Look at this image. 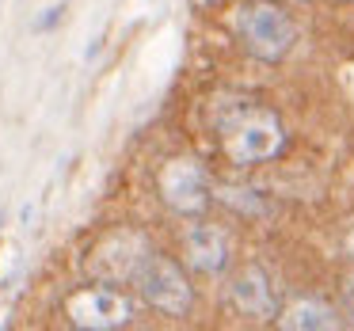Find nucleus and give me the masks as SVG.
<instances>
[{"label": "nucleus", "instance_id": "f257e3e1", "mask_svg": "<svg viewBox=\"0 0 354 331\" xmlns=\"http://www.w3.org/2000/svg\"><path fill=\"white\" fill-rule=\"evenodd\" d=\"M209 122H214L221 153L236 168H252V164L270 160L286 145L282 118L270 107H263V103L244 100V95H221L214 103V111H209Z\"/></svg>", "mask_w": 354, "mask_h": 331}, {"label": "nucleus", "instance_id": "f03ea898", "mask_svg": "<svg viewBox=\"0 0 354 331\" xmlns=\"http://www.w3.org/2000/svg\"><path fill=\"white\" fill-rule=\"evenodd\" d=\"M236 31L240 42L252 57L259 62H282L293 50V39H297V27H293L290 12L274 0H252L236 12Z\"/></svg>", "mask_w": 354, "mask_h": 331}, {"label": "nucleus", "instance_id": "7ed1b4c3", "mask_svg": "<svg viewBox=\"0 0 354 331\" xmlns=\"http://www.w3.org/2000/svg\"><path fill=\"white\" fill-rule=\"evenodd\" d=\"M133 282H138L141 297H145L156 312H164V316H187V312H191V305H194L191 282L183 278V270H179L171 259L156 255V252L145 255V263H141V270H138Z\"/></svg>", "mask_w": 354, "mask_h": 331}, {"label": "nucleus", "instance_id": "20e7f679", "mask_svg": "<svg viewBox=\"0 0 354 331\" xmlns=\"http://www.w3.org/2000/svg\"><path fill=\"white\" fill-rule=\"evenodd\" d=\"M65 316L77 328L111 331V328H126L133 320V305L115 285H80L65 297Z\"/></svg>", "mask_w": 354, "mask_h": 331}, {"label": "nucleus", "instance_id": "39448f33", "mask_svg": "<svg viewBox=\"0 0 354 331\" xmlns=\"http://www.w3.org/2000/svg\"><path fill=\"white\" fill-rule=\"evenodd\" d=\"M156 187H160V198L168 202V209H176V214H183V217H198L202 209L209 206V194H214L209 171L202 168L194 156H176V160H168L160 168V176H156Z\"/></svg>", "mask_w": 354, "mask_h": 331}, {"label": "nucleus", "instance_id": "423d86ee", "mask_svg": "<svg viewBox=\"0 0 354 331\" xmlns=\"http://www.w3.org/2000/svg\"><path fill=\"white\" fill-rule=\"evenodd\" d=\"M229 301L240 316H252V320H274L278 316V297L270 278L259 267H244L236 278L229 282Z\"/></svg>", "mask_w": 354, "mask_h": 331}, {"label": "nucleus", "instance_id": "0eeeda50", "mask_svg": "<svg viewBox=\"0 0 354 331\" xmlns=\"http://www.w3.org/2000/svg\"><path fill=\"white\" fill-rule=\"evenodd\" d=\"M187 263L198 274H221L229 267V236L217 225H191L187 229Z\"/></svg>", "mask_w": 354, "mask_h": 331}, {"label": "nucleus", "instance_id": "6e6552de", "mask_svg": "<svg viewBox=\"0 0 354 331\" xmlns=\"http://www.w3.org/2000/svg\"><path fill=\"white\" fill-rule=\"evenodd\" d=\"M278 323L290 328V331H331V328H339V316H335V308L324 305V301L301 297V301H293L290 308H282Z\"/></svg>", "mask_w": 354, "mask_h": 331}, {"label": "nucleus", "instance_id": "1a4fd4ad", "mask_svg": "<svg viewBox=\"0 0 354 331\" xmlns=\"http://www.w3.org/2000/svg\"><path fill=\"white\" fill-rule=\"evenodd\" d=\"M343 301H346V312L354 316V278H346V285H343Z\"/></svg>", "mask_w": 354, "mask_h": 331}, {"label": "nucleus", "instance_id": "9d476101", "mask_svg": "<svg viewBox=\"0 0 354 331\" xmlns=\"http://www.w3.org/2000/svg\"><path fill=\"white\" fill-rule=\"evenodd\" d=\"M343 247H346V255H351V259H354V225H351V229H346V236H343Z\"/></svg>", "mask_w": 354, "mask_h": 331}]
</instances>
